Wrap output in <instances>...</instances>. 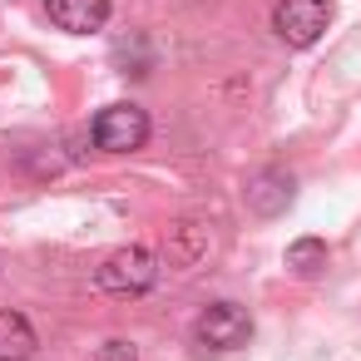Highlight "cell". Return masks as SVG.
<instances>
[{"label": "cell", "instance_id": "30bf717a", "mask_svg": "<svg viewBox=\"0 0 361 361\" xmlns=\"http://www.w3.org/2000/svg\"><path fill=\"white\" fill-rule=\"evenodd\" d=\"M94 361H139V346L124 341V336H114V341H104V346L94 351Z\"/></svg>", "mask_w": 361, "mask_h": 361}, {"label": "cell", "instance_id": "52a82bcc", "mask_svg": "<svg viewBox=\"0 0 361 361\" xmlns=\"http://www.w3.org/2000/svg\"><path fill=\"white\" fill-rule=\"evenodd\" d=\"M164 247H169V262L178 272H193L208 257V228L203 223H173L169 238H164Z\"/></svg>", "mask_w": 361, "mask_h": 361}, {"label": "cell", "instance_id": "7a4b0ae2", "mask_svg": "<svg viewBox=\"0 0 361 361\" xmlns=\"http://www.w3.org/2000/svg\"><path fill=\"white\" fill-rule=\"evenodd\" d=\"M90 139H94V149H104V154H134V149L149 144V114H144L139 104H109V109L94 114Z\"/></svg>", "mask_w": 361, "mask_h": 361}, {"label": "cell", "instance_id": "9c48e42d", "mask_svg": "<svg viewBox=\"0 0 361 361\" xmlns=\"http://www.w3.org/2000/svg\"><path fill=\"white\" fill-rule=\"evenodd\" d=\"M322 267H326V243H322V238H297V243H287V272L317 277Z\"/></svg>", "mask_w": 361, "mask_h": 361}, {"label": "cell", "instance_id": "5b68a950", "mask_svg": "<svg viewBox=\"0 0 361 361\" xmlns=\"http://www.w3.org/2000/svg\"><path fill=\"white\" fill-rule=\"evenodd\" d=\"M243 198H247V208H252L257 218H277V213H287V208H292L297 183H292V173H282V169H262V173H252V178H247Z\"/></svg>", "mask_w": 361, "mask_h": 361}, {"label": "cell", "instance_id": "6da1fadb", "mask_svg": "<svg viewBox=\"0 0 361 361\" xmlns=\"http://www.w3.org/2000/svg\"><path fill=\"white\" fill-rule=\"evenodd\" d=\"M94 282H99V292H114V297H139V292H149L154 282H159V257L149 252V247H119V252H109L104 262H99V272H94Z\"/></svg>", "mask_w": 361, "mask_h": 361}, {"label": "cell", "instance_id": "3957f363", "mask_svg": "<svg viewBox=\"0 0 361 361\" xmlns=\"http://www.w3.org/2000/svg\"><path fill=\"white\" fill-rule=\"evenodd\" d=\"M326 25H331V6H326V0H277V6H272V30L292 50L317 45L326 35Z\"/></svg>", "mask_w": 361, "mask_h": 361}, {"label": "cell", "instance_id": "8992f818", "mask_svg": "<svg viewBox=\"0 0 361 361\" xmlns=\"http://www.w3.org/2000/svg\"><path fill=\"white\" fill-rule=\"evenodd\" d=\"M50 20L65 30V35H90V30H104L109 25V0H45Z\"/></svg>", "mask_w": 361, "mask_h": 361}, {"label": "cell", "instance_id": "277c9868", "mask_svg": "<svg viewBox=\"0 0 361 361\" xmlns=\"http://www.w3.org/2000/svg\"><path fill=\"white\" fill-rule=\"evenodd\" d=\"M193 336H198L208 351H238V346L252 341V317H247V307H238V302H213V307L198 312Z\"/></svg>", "mask_w": 361, "mask_h": 361}, {"label": "cell", "instance_id": "ba28073f", "mask_svg": "<svg viewBox=\"0 0 361 361\" xmlns=\"http://www.w3.org/2000/svg\"><path fill=\"white\" fill-rule=\"evenodd\" d=\"M35 346H40V336L25 312H0V361H25V356H35Z\"/></svg>", "mask_w": 361, "mask_h": 361}]
</instances>
